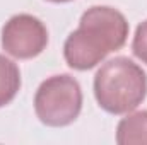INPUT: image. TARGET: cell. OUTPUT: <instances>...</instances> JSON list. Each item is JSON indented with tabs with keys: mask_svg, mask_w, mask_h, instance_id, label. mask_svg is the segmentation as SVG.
Masks as SVG:
<instances>
[{
	"mask_svg": "<svg viewBox=\"0 0 147 145\" xmlns=\"http://www.w3.org/2000/svg\"><path fill=\"white\" fill-rule=\"evenodd\" d=\"M127 38L125 15L108 5H94L82 14L79 28L65 39V62L74 70H89L101 63L108 53L123 48Z\"/></svg>",
	"mask_w": 147,
	"mask_h": 145,
	"instance_id": "cell-1",
	"label": "cell"
},
{
	"mask_svg": "<svg viewBox=\"0 0 147 145\" xmlns=\"http://www.w3.org/2000/svg\"><path fill=\"white\" fill-rule=\"evenodd\" d=\"M94 96L110 114L130 113L146 99L147 75L130 58L116 56L96 72Z\"/></svg>",
	"mask_w": 147,
	"mask_h": 145,
	"instance_id": "cell-2",
	"label": "cell"
},
{
	"mask_svg": "<svg viewBox=\"0 0 147 145\" xmlns=\"http://www.w3.org/2000/svg\"><path fill=\"white\" fill-rule=\"evenodd\" d=\"M82 109V89L72 75H53L41 82L34 96V111L46 126H67Z\"/></svg>",
	"mask_w": 147,
	"mask_h": 145,
	"instance_id": "cell-3",
	"label": "cell"
},
{
	"mask_svg": "<svg viewBox=\"0 0 147 145\" xmlns=\"http://www.w3.org/2000/svg\"><path fill=\"white\" fill-rule=\"evenodd\" d=\"M46 44L48 31L45 24L31 14H17L10 17L2 29V48L14 58H34Z\"/></svg>",
	"mask_w": 147,
	"mask_h": 145,
	"instance_id": "cell-4",
	"label": "cell"
},
{
	"mask_svg": "<svg viewBox=\"0 0 147 145\" xmlns=\"http://www.w3.org/2000/svg\"><path fill=\"white\" fill-rule=\"evenodd\" d=\"M120 145H147V111L127 114L116 126Z\"/></svg>",
	"mask_w": 147,
	"mask_h": 145,
	"instance_id": "cell-5",
	"label": "cell"
},
{
	"mask_svg": "<svg viewBox=\"0 0 147 145\" xmlns=\"http://www.w3.org/2000/svg\"><path fill=\"white\" fill-rule=\"evenodd\" d=\"M21 89V72L19 67L0 55V108L9 104Z\"/></svg>",
	"mask_w": 147,
	"mask_h": 145,
	"instance_id": "cell-6",
	"label": "cell"
},
{
	"mask_svg": "<svg viewBox=\"0 0 147 145\" xmlns=\"http://www.w3.org/2000/svg\"><path fill=\"white\" fill-rule=\"evenodd\" d=\"M132 51L142 63L147 65V21L137 26L134 43H132Z\"/></svg>",
	"mask_w": 147,
	"mask_h": 145,
	"instance_id": "cell-7",
	"label": "cell"
},
{
	"mask_svg": "<svg viewBox=\"0 0 147 145\" xmlns=\"http://www.w3.org/2000/svg\"><path fill=\"white\" fill-rule=\"evenodd\" d=\"M48 2H55V3H63V2H70V0H48Z\"/></svg>",
	"mask_w": 147,
	"mask_h": 145,
	"instance_id": "cell-8",
	"label": "cell"
}]
</instances>
